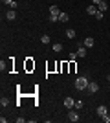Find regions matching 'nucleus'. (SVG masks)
I'll return each instance as SVG.
<instances>
[{
    "mask_svg": "<svg viewBox=\"0 0 110 123\" xmlns=\"http://www.w3.org/2000/svg\"><path fill=\"white\" fill-rule=\"evenodd\" d=\"M75 88L77 90H86L88 88V79L86 77H77L75 79Z\"/></svg>",
    "mask_w": 110,
    "mask_h": 123,
    "instance_id": "f257e3e1",
    "label": "nucleus"
},
{
    "mask_svg": "<svg viewBox=\"0 0 110 123\" xmlns=\"http://www.w3.org/2000/svg\"><path fill=\"white\" fill-rule=\"evenodd\" d=\"M63 105L68 108V110H70V108H75V101H73V98H70V96H68V98H64Z\"/></svg>",
    "mask_w": 110,
    "mask_h": 123,
    "instance_id": "f03ea898",
    "label": "nucleus"
},
{
    "mask_svg": "<svg viewBox=\"0 0 110 123\" xmlns=\"http://www.w3.org/2000/svg\"><path fill=\"white\" fill-rule=\"evenodd\" d=\"M68 119H70V121H73V123H75V121H79L81 118H79V114L75 112V110H72V108H70V112H68Z\"/></svg>",
    "mask_w": 110,
    "mask_h": 123,
    "instance_id": "7ed1b4c3",
    "label": "nucleus"
},
{
    "mask_svg": "<svg viewBox=\"0 0 110 123\" xmlns=\"http://www.w3.org/2000/svg\"><path fill=\"white\" fill-rule=\"evenodd\" d=\"M77 55L86 57V46H84V44H77Z\"/></svg>",
    "mask_w": 110,
    "mask_h": 123,
    "instance_id": "20e7f679",
    "label": "nucleus"
},
{
    "mask_svg": "<svg viewBox=\"0 0 110 123\" xmlns=\"http://www.w3.org/2000/svg\"><path fill=\"white\" fill-rule=\"evenodd\" d=\"M86 90H88L90 94H95L99 90V85H97V83H88V88H86Z\"/></svg>",
    "mask_w": 110,
    "mask_h": 123,
    "instance_id": "39448f33",
    "label": "nucleus"
},
{
    "mask_svg": "<svg viewBox=\"0 0 110 123\" xmlns=\"http://www.w3.org/2000/svg\"><path fill=\"white\" fill-rule=\"evenodd\" d=\"M83 44H84V46H86V48H94L95 41H94V39H92V37H86V39H84V41H83Z\"/></svg>",
    "mask_w": 110,
    "mask_h": 123,
    "instance_id": "423d86ee",
    "label": "nucleus"
},
{
    "mask_svg": "<svg viewBox=\"0 0 110 123\" xmlns=\"http://www.w3.org/2000/svg\"><path fill=\"white\" fill-rule=\"evenodd\" d=\"M95 112H97V116H105V114H108V110H106V107H105V105H99Z\"/></svg>",
    "mask_w": 110,
    "mask_h": 123,
    "instance_id": "0eeeda50",
    "label": "nucleus"
},
{
    "mask_svg": "<svg viewBox=\"0 0 110 123\" xmlns=\"http://www.w3.org/2000/svg\"><path fill=\"white\" fill-rule=\"evenodd\" d=\"M15 17H17L15 9H9L7 13H6V18H7V20H15Z\"/></svg>",
    "mask_w": 110,
    "mask_h": 123,
    "instance_id": "6e6552de",
    "label": "nucleus"
},
{
    "mask_svg": "<svg viewBox=\"0 0 110 123\" xmlns=\"http://www.w3.org/2000/svg\"><path fill=\"white\" fill-rule=\"evenodd\" d=\"M50 15H61V9H59L57 6H52V7H50Z\"/></svg>",
    "mask_w": 110,
    "mask_h": 123,
    "instance_id": "1a4fd4ad",
    "label": "nucleus"
},
{
    "mask_svg": "<svg viewBox=\"0 0 110 123\" xmlns=\"http://www.w3.org/2000/svg\"><path fill=\"white\" fill-rule=\"evenodd\" d=\"M86 13H88V15H95V13H97V7H95L94 4L88 6V7H86Z\"/></svg>",
    "mask_w": 110,
    "mask_h": 123,
    "instance_id": "9d476101",
    "label": "nucleus"
},
{
    "mask_svg": "<svg viewBox=\"0 0 110 123\" xmlns=\"http://www.w3.org/2000/svg\"><path fill=\"white\" fill-rule=\"evenodd\" d=\"M59 20H61V22H68V20H70V15H68V13H63V11H61V15H59Z\"/></svg>",
    "mask_w": 110,
    "mask_h": 123,
    "instance_id": "9b49d317",
    "label": "nucleus"
},
{
    "mask_svg": "<svg viewBox=\"0 0 110 123\" xmlns=\"http://www.w3.org/2000/svg\"><path fill=\"white\" fill-rule=\"evenodd\" d=\"M75 35H77V33H75V30H72V28H70V30H66V37H68V39H75Z\"/></svg>",
    "mask_w": 110,
    "mask_h": 123,
    "instance_id": "f8f14e48",
    "label": "nucleus"
},
{
    "mask_svg": "<svg viewBox=\"0 0 110 123\" xmlns=\"http://www.w3.org/2000/svg\"><path fill=\"white\" fill-rule=\"evenodd\" d=\"M97 9H99V11H103V13H105V11L108 9V6H106V2H105V0H103V2H101V4L97 6Z\"/></svg>",
    "mask_w": 110,
    "mask_h": 123,
    "instance_id": "ddd939ff",
    "label": "nucleus"
},
{
    "mask_svg": "<svg viewBox=\"0 0 110 123\" xmlns=\"http://www.w3.org/2000/svg\"><path fill=\"white\" fill-rule=\"evenodd\" d=\"M31 68H35V62H31L29 59L26 61V70H31Z\"/></svg>",
    "mask_w": 110,
    "mask_h": 123,
    "instance_id": "4468645a",
    "label": "nucleus"
},
{
    "mask_svg": "<svg viewBox=\"0 0 110 123\" xmlns=\"http://www.w3.org/2000/svg\"><path fill=\"white\" fill-rule=\"evenodd\" d=\"M0 105H2V107H7V105H9V99H7V98H2V99H0Z\"/></svg>",
    "mask_w": 110,
    "mask_h": 123,
    "instance_id": "2eb2a0df",
    "label": "nucleus"
},
{
    "mask_svg": "<svg viewBox=\"0 0 110 123\" xmlns=\"http://www.w3.org/2000/svg\"><path fill=\"white\" fill-rule=\"evenodd\" d=\"M48 20H50V22H57L59 17H57V15H48Z\"/></svg>",
    "mask_w": 110,
    "mask_h": 123,
    "instance_id": "dca6fc26",
    "label": "nucleus"
},
{
    "mask_svg": "<svg viewBox=\"0 0 110 123\" xmlns=\"http://www.w3.org/2000/svg\"><path fill=\"white\" fill-rule=\"evenodd\" d=\"M41 41L44 42V44H50V35H42V37H41Z\"/></svg>",
    "mask_w": 110,
    "mask_h": 123,
    "instance_id": "f3484780",
    "label": "nucleus"
},
{
    "mask_svg": "<svg viewBox=\"0 0 110 123\" xmlns=\"http://www.w3.org/2000/svg\"><path fill=\"white\" fill-rule=\"evenodd\" d=\"M95 18H97V20H101V18H103V11H99V9H97V13H95Z\"/></svg>",
    "mask_w": 110,
    "mask_h": 123,
    "instance_id": "a211bd4d",
    "label": "nucleus"
},
{
    "mask_svg": "<svg viewBox=\"0 0 110 123\" xmlns=\"http://www.w3.org/2000/svg\"><path fill=\"white\" fill-rule=\"evenodd\" d=\"M63 50V44H53V51H61Z\"/></svg>",
    "mask_w": 110,
    "mask_h": 123,
    "instance_id": "6ab92c4d",
    "label": "nucleus"
},
{
    "mask_svg": "<svg viewBox=\"0 0 110 123\" xmlns=\"http://www.w3.org/2000/svg\"><path fill=\"white\" fill-rule=\"evenodd\" d=\"M101 119H103L105 123H110V116H108V114H105V116H101Z\"/></svg>",
    "mask_w": 110,
    "mask_h": 123,
    "instance_id": "aec40b11",
    "label": "nucleus"
},
{
    "mask_svg": "<svg viewBox=\"0 0 110 123\" xmlns=\"http://www.w3.org/2000/svg\"><path fill=\"white\" fill-rule=\"evenodd\" d=\"M17 7H18V4H17L15 0H13V2H11V4H9V9H17Z\"/></svg>",
    "mask_w": 110,
    "mask_h": 123,
    "instance_id": "412c9836",
    "label": "nucleus"
},
{
    "mask_svg": "<svg viewBox=\"0 0 110 123\" xmlns=\"http://www.w3.org/2000/svg\"><path fill=\"white\" fill-rule=\"evenodd\" d=\"M77 53H70V55H68V59H70V61H75V59H77Z\"/></svg>",
    "mask_w": 110,
    "mask_h": 123,
    "instance_id": "4be33fe9",
    "label": "nucleus"
},
{
    "mask_svg": "<svg viewBox=\"0 0 110 123\" xmlns=\"http://www.w3.org/2000/svg\"><path fill=\"white\" fill-rule=\"evenodd\" d=\"M83 105H84L83 101H75V108H77V110H79V108H83Z\"/></svg>",
    "mask_w": 110,
    "mask_h": 123,
    "instance_id": "5701e85b",
    "label": "nucleus"
},
{
    "mask_svg": "<svg viewBox=\"0 0 110 123\" xmlns=\"http://www.w3.org/2000/svg\"><path fill=\"white\" fill-rule=\"evenodd\" d=\"M0 70H2V72L6 70V62H4V61H0Z\"/></svg>",
    "mask_w": 110,
    "mask_h": 123,
    "instance_id": "b1692460",
    "label": "nucleus"
},
{
    "mask_svg": "<svg viewBox=\"0 0 110 123\" xmlns=\"http://www.w3.org/2000/svg\"><path fill=\"white\" fill-rule=\"evenodd\" d=\"M70 72H75V62L72 61V64H70Z\"/></svg>",
    "mask_w": 110,
    "mask_h": 123,
    "instance_id": "393cba45",
    "label": "nucleus"
},
{
    "mask_svg": "<svg viewBox=\"0 0 110 123\" xmlns=\"http://www.w3.org/2000/svg\"><path fill=\"white\" fill-rule=\"evenodd\" d=\"M101 2H103V0H92V4H94V6H99Z\"/></svg>",
    "mask_w": 110,
    "mask_h": 123,
    "instance_id": "a878e982",
    "label": "nucleus"
},
{
    "mask_svg": "<svg viewBox=\"0 0 110 123\" xmlns=\"http://www.w3.org/2000/svg\"><path fill=\"white\" fill-rule=\"evenodd\" d=\"M2 2H4V4H7V6H9L11 2H13V0H2Z\"/></svg>",
    "mask_w": 110,
    "mask_h": 123,
    "instance_id": "bb28decb",
    "label": "nucleus"
},
{
    "mask_svg": "<svg viewBox=\"0 0 110 123\" xmlns=\"http://www.w3.org/2000/svg\"><path fill=\"white\" fill-rule=\"evenodd\" d=\"M106 79H108V81H110V74H108V75H106Z\"/></svg>",
    "mask_w": 110,
    "mask_h": 123,
    "instance_id": "cd10ccee",
    "label": "nucleus"
}]
</instances>
